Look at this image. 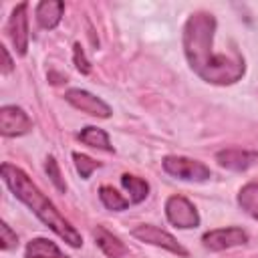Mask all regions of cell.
Here are the masks:
<instances>
[{
    "label": "cell",
    "mask_w": 258,
    "mask_h": 258,
    "mask_svg": "<svg viewBox=\"0 0 258 258\" xmlns=\"http://www.w3.org/2000/svg\"><path fill=\"white\" fill-rule=\"evenodd\" d=\"M0 175H2V181L6 183V187L14 194V198L20 200L60 240H64L73 248H81L83 246V236L77 232V228L56 210V206L36 187V183L20 167L10 165V163H2Z\"/></svg>",
    "instance_id": "2"
},
{
    "label": "cell",
    "mask_w": 258,
    "mask_h": 258,
    "mask_svg": "<svg viewBox=\"0 0 258 258\" xmlns=\"http://www.w3.org/2000/svg\"><path fill=\"white\" fill-rule=\"evenodd\" d=\"M238 206L254 220H258V183L250 181L238 191Z\"/></svg>",
    "instance_id": "16"
},
{
    "label": "cell",
    "mask_w": 258,
    "mask_h": 258,
    "mask_svg": "<svg viewBox=\"0 0 258 258\" xmlns=\"http://www.w3.org/2000/svg\"><path fill=\"white\" fill-rule=\"evenodd\" d=\"M161 165H163L165 173H169L171 177L183 179V181H206L212 175V171L206 163H202L198 159L181 157V155H167V157H163Z\"/></svg>",
    "instance_id": "3"
},
{
    "label": "cell",
    "mask_w": 258,
    "mask_h": 258,
    "mask_svg": "<svg viewBox=\"0 0 258 258\" xmlns=\"http://www.w3.org/2000/svg\"><path fill=\"white\" fill-rule=\"evenodd\" d=\"M0 52H2V69L0 71H2V75H8L12 71V58H10L6 46H0Z\"/></svg>",
    "instance_id": "22"
},
{
    "label": "cell",
    "mask_w": 258,
    "mask_h": 258,
    "mask_svg": "<svg viewBox=\"0 0 258 258\" xmlns=\"http://www.w3.org/2000/svg\"><path fill=\"white\" fill-rule=\"evenodd\" d=\"M246 242H248V234L236 226L210 230L202 236V244L212 252H222V250H230L234 246H244Z\"/></svg>",
    "instance_id": "7"
},
{
    "label": "cell",
    "mask_w": 258,
    "mask_h": 258,
    "mask_svg": "<svg viewBox=\"0 0 258 258\" xmlns=\"http://www.w3.org/2000/svg\"><path fill=\"white\" fill-rule=\"evenodd\" d=\"M165 216L169 224H173L179 230H189L200 226V214L196 206L183 196H169L165 200Z\"/></svg>",
    "instance_id": "5"
},
{
    "label": "cell",
    "mask_w": 258,
    "mask_h": 258,
    "mask_svg": "<svg viewBox=\"0 0 258 258\" xmlns=\"http://www.w3.org/2000/svg\"><path fill=\"white\" fill-rule=\"evenodd\" d=\"M216 18L212 12H191L183 24L181 42L189 69L206 83L212 85H234L246 73L244 56L234 48L230 52L214 50Z\"/></svg>",
    "instance_id": "1"
},
{
    "label": "cell",
    "mask_w": 258,
    "mask_h": 258,
    "mask_svg": "<svg viewBox=\"0 0 258 258\" xmlns=\"http://www.w3.org/2000/svg\"><path fill=\"white\" fill-rule=\"evenodd\" d=\"M28 4L20 2L18 6H14V10L10 12L8 24H6V32L10 42L14 44V50L18 56H24L28 50Z\"/></svg>",
    "instance_id": "6"
},
{
    "label": "cell",
    "mask_w": 258,
    "mask_h": 258,
    "mask_svg": "<svg viewBox=\"0 0 258 258\" xmlns=\"http://www.w3.org/2000/svg\"><path fill=\"white\" fill-rule=\"evenodd\" d=\"M99 200H101V204L107 208V210H111V212H123V210H127L129 208V200L127 198H123L115 187H111V185H101L99 187Z\"/></svg>",
    "instance_id": "17"
},
{
    "label": "cell",
    "mask_w": 258,
    "mask_h": 258,
    "mask_svg": "<svg viewBox=\"0 0 258 258\" xmlns=\"http://www.w3.org/2000/svg\"><path fill=\"white\" fill-rule=\"evenodd\" d=\"M73 62H75V67H77V71L81 75H89L91 73V62L85 56V50H83V46L79 42L73 46Z\"/></svg>",
    "instance_id": "21"
},
{
    "label": "cell",
    "mask_w": 258,
    "mask_h": 258,
    "mask_svg": "<svg viewBox=\"0 0 258 258\" xmlns=\"http://www.w3.org/2000/svg\"><path fill=\"white\" fill-rule=\"evenodd\" d=\"M79 139L85 143V145H89V147H95V149H101V151H113V145H111V141H109V135H107V131L105 129H101V127H93V125H89V127H85L81 133H79Z\"/></svg>",
    "instance_id": "15"
},
{
    "label": "cell",
    "mask_w": 258,
    "mask_h": 258,
    "mask_svg": "<svg viewBox=\"0 0 258 258\" xmlns=\"http://www.w3.org/2000/svg\"><path fill=\"white\" fill-rule=\"evenodd\" d=\"M24 258H69L67 254L60 252V248L48 240V238H34L26 244Z\"/></svg>",
    "instance_id": "13"
},
{
    "label": "cell",
    "mask_w": 258,
    "mask_h": 258,
    "mask_svg": "<svg viewBox=\"0 0 258 258\" xmlns=\"http://www.w3.org/2000/svg\"><path fill=\"white\" fill-rule=\"evenodd\" d=\"M216 161L230 169V171H246L248 167H252L256 161H258V153L256 151H248V149H236V147H230V149H222L216 153Z\"/></svg>",
    "instance_id": "10"
},
{
    "label": "cell",
    "mask_w": 258,
    "mask_h": 258,
    "mask_svg": "<svg viewBox=\"0 0 258 258\" xmlns=\"http://www.w3.org/2000/svg\"><path fill=\"white\" fill-rule=\"evenodd\" d=\"M64 99L79 111L87 113V115H93V117H99V119H109L111 117V107L99 99L97 95L85 91V89H69L64 93Z\"/></svg>",
    "instance_id": "8"
},
{
    "label": "cell",
    "mask_w": 258,
    "mask_h": 258,
    "mask_svg": "<svg viewBox=\"0 0 258 258\" xmlns=\"http://www.w3.org/2000/svg\"><path fill=\"white\" fill-rule=\"evenodd\" d=\"M73 159H75V167H77V171L81 173V177L83 179H87L97 167H101V163L99 161H95V159H91L89 155H85V153H73Z\"/></svg>",
    "instance_id": "18"
},
{
    "label": "cell",
    "mask_w": 258,
    "mask_h": 258,
    "mask_svg": "<svg viewBox=\"0 0 258 258\" xmlns=\"http://www.w3.org/2000/svg\"><path fill=\"white\" fill-rule=\"evenodd\" d=\"M131 236L141 240V242H145V244L163 248V250H167V252H171L175 256H181V258L187 256V250L169 232H165V230H161V228H157L153 224H139V226H135L131 230Z\"/></svg>",
    "instance_id": "4"
},
{
    "label": "cell",
    "mask_w": 258,
    "mask_h": 258,
    "mask_svg": "<svg viewBox=\"0 0 258 258\" xmlns=\"http://www.w3.org/2000/svg\"><path fill=\"white\" fill-rule=\"evenodd\" d=\"M121 185L127 191V200L131 204H141L149 196V183L143 177H137V175H131V173H123L121 175Z\"/></svg>",
    "instance_id": "14"
},
{
    "label": "cell",
    "mask_w": 258,
    "mask_h": 258,
    "mask_svg": "<svg viewBox=\"0 0 258 258\" xmlns=\"http://www.w3.org/2000/svg\"><path fill=\"white\" fill-rule=\"evenodd\" d=\"M18 246V236L12 232V228L6 222H0V248L2 250H12Z\"/></svg>",
    "instance_id": "20"
},
{
    "label": "cell",
    "mask_w": 258,
    "mask_h": 258,
    "mask_svg": "<svg viewBox=\"0 0 258 258\" xmlns=\"http://www.w3.org/2000/svg\"><path fill=\"white\" fill-rule=\"evenodd\" d=\"M32 129L28 113L16 105H4L0 109V133L4 137H18Z\"/></svg>",
    "instance_id": "9"
},
{
    "label": "cell",
    "mask_w": 258,
    "mask_h": 258,
    "mask_svg": "<svg viewBox=\"0 0 258 258\" xmlns=\"http://www.w3.org/2000/svg\"><path fill=\"white\" fill-rule=\"evenodd\" d=\"M62 12H64V2H60V0H42L36 4V10H34L36 22L44 30L56 28L62 18Z\"/></svg>",
    "instance_id": "11"
},
{
    "label": "cell",
    "mask_w": 258,
    "mask_h": 258,
    "mask_svg": "<svg viewBox=\"0 0 258 258\" xmlns=\"http://www.w3.org/2000/svg\"><path fill=\"white\" fill-rule=\"evenodd\" d=\"M44 169H46L50 181L54 183V187H56L58 191H67V183H64V179H62V175H60V167H58V163H56V159H54L52 155L46 157Z\"/></svg>",
    "instance_id": "19"
},
{
    "label": "cell",
    "mask_w": 258,
    "mask_h": 258,
    "mask_svg": "<svg viewBox=\"0 0 258 258\" xmlns=\"http://www.w3.org/2000/svg\"><path fill=\"white\" fill-rule=\"evenodd\" d=\"M93 236H95V244L101 248V252L105 256H109V258H123L127 254V246L115 234H111L109 230H105L103 226H97L95 232H93Z\"/></svg>",
    "instance_id": "12"
}]
</instances>
